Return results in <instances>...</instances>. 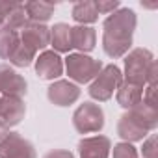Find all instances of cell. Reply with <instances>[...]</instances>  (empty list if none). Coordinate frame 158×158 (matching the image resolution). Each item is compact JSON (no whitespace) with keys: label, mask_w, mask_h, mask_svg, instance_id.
Here are the masks:
<instances>
[{"label":"cell","mask_w":158,"mask_h":158,"mask_svg":"<svg viewBox=\"0 0 158 158\" xmlns=\"http://www.w3.org/2000/svg\"><path fill=\"white\" fill-rule=\"evenodd\" d=\"M23 6H24V11L28 15V21L30 23H39V24H45L56 10V4L39 2V0H32V2H26Z\"/></svg>","instance_id":"obj_17"},{"label":"cell","mask_w":158,"mask_h":158,"mask_svg":"<svg viewBox=\"0 0 158 158\" xmlns=\"http://www.w3.org/2000/svg\"><path fill=\"white\" fill-rule=\"evenodd\" d=\"M141 156L143 158H158V139H156V134H151L147 139H143Z\"/></svg>","instance_id":"obj_24"},{"label":"cell","mask_w":158,"mask_h":158,"mask_svg":"<svg viewBox=\"0 0 158 158\" xmlns=\"http://www.w3.org/2000/svg\"><path fill=\"white\" fill-rule=\"evenodd\" d=\"M35 74L41 80H56L63 74V60L54 50H43L35 58Z\"/></svg>","instance_id":"obj_10"},{"label":"cell","mask_w":158,"mask_h":158,"mask_svg":"<svg viewBox=\"0 0 158 158\" xmlns=\"http://www.w3.org/2000/svg\"><path fill=\"white\" fill-rule=\"evenodd\" d=\"M73 19L80 24L88 26L99 21V11L95 8V0H80L73 6Z\"/></svg>","instance_id":"obj_18"},{"label":"cell","mask_w":158,"mask_h":158,"mask_svg":"<svg viewBox=\"0 0 158 158\" xmlns=\"http://www.w3.org/2000/svg\"><path fill=\"white\" fill-rule=\"evenodd\" d=\"M15 2H4V0H0V26L6 24V19L10 15V11L13 10Z\"/></svg>","instance_id":"obj_27"},{"label":"cell","mask_w":158,"mask_h":158,"mask_svg":"<svg viewBox=\"0 0 158 158\" xmlns=\"http://www.w3.org/2000/svg\"><path fill=\"white\" fill-rule=\"evenodd\" d=\"M128 112L139 121V125H141L147 132H152V130L158 127V108H152V106H149V104H145V102L141 101L139 104H136V106L130 108Z\"/></svg>","instance_id":"obj_19"},{"label":"cell","mask_w":158,"mask_h":158,"mask_svg":"<svg viewBox=\"0 0 158 158\" xmlns=\"http://www.w3.org/2000/svg\"><path fill=\"white\" fill-rule=\"evenodd\" d=\"M112 156L114 158H138V149L132 145V143H127V141H121V143H115L114 149H112Z\"/></svg>","instance_id":"obj_23"},{"label":"cell","mask_w":158,"mask_h":158,"mask_svg":"<svg viewBox=\"0 0 158 158\" xmlns=\"http://www.w3.org/2000/svg\"><path fill=\"white\" fill-rule=\"evenodd\" d=\"M95 8H97L99 15L101 13L110 15V13L117 11L121 8V4H119V0H95Z\"/></svg>","instance_id":"obj_25"},{"label":"cell","mask_w":158,"mask_h":158,"mask_svg":"<svg viewBox=\"0 0 158 158\" xmlns=\"http://www.w3.org/2000/svg\"><path fill=\"white\" fill-rule=\"evenodd\" d=\"M154 61V56L147 48H132L125 56V73H123V82L141 86L145 88V78L151 63Z\"/></svg>","instance_id":"obj_4"},{"label":"cell","mask_w":158,"mask_h":158,"mask_svg":"<svg viewBox=\"0 0 158 158\" xmlns=\"http://www.w3.org/2000/svg\"><path fill=\"white\" fill-rule=\"evenodd\" d=\"M138 17L130 8H119L110 13L102 23V50L110 58H123L132 48V35Z\"/></svg>","instance_id":"obj_1"},{"label":"cell","mask_w":158,"mask_h":158,"mask_svg":"<svg viewBox=\"0 0 158 158\" xmlns=\"http://www.w3.org/2000/svg\"><path fill=\"white\" fill-rule=\"evenodd\" d=\"M117 134H119V138H121L123 141L134 143V141H143L149 132L139 125V121H138L130 112H127V114H123V115L119 117V121H117Z\"/></svg>","instance_id":"obj_13"},{"label":"cell","mask_w":158,"mask_h":158,"mask_svg":"<svg viewBox=\"0 0 158 158\" xmlns=\"http://www.w3.org/2000/svg\"><path fill=\"white\" fill-rule=\"evenodd\" d=\"M63 69L67 71V74L73 82L88 84V82H93L95 76L101 73L102 63H101V60H95L88 54L74 52L63 60Z\"/></svg>","instance_id":"obj_2"},{"label":"cell","mask_w":158,"mask_h":158,"mask_svg":"<svg viewBox=\"0 0 158 158\" xmlns=\"http://www.w3.org/2000/svg\"><path fill=\"white\" fill-rule=\"evenodd\" d=\"M19 43H21L19 32L11 30L8 26H0V58H2V60H10L13 50L19 47Z\"/></svg>","instance_id":"obj_20"},{"label":"cell","mask_w":158,"mask_h":158,"mask_svg":"<svg viewBox=\"0 0 158 158\" xmlns=\"http://www.w3.org/2000/svg\"><path fill=\"white\" fill-rule=\"evenodd\" d=\"M73 127L78 134H93L104 128V112L95 102H84L73 114Z\"/></svg>","instance_id":"obj_5"},{"label":"cell","mask_w":158,"mask_h":158,"mask_svg":"<svg viewBox=\"0 0 158 158\" xmlns=\"http://www.w3.org/2000/svg\"><path fill=\"white\" fill-rule=\"evenodd\" d=\"M28 91L24 76L19 74L11 65H0V97H19L23 99Z\"/></svg>","instance_id":"obj_7"},{"label":"cell","mask_w":158,"mask_h":158,"mask_svg":"<svg viewBox=\"0 0 158 158\" xmlns=\"http://www.w3.org/2000/svg\"><path fill=\"white\" fill-rule=\"evenodd\" d=\"M0 102H2V97H0Z\"/></svg>","instance_id":"obj_29"},{"label":"cell","mask_w":158,"mask_h":158,"mask_svg":"<svg viewBox=\"0 0 158 158\" xmlns=\"http://www.w3.org/2000/svg\"><path fill=\"white\" fill-rule=\"evenodd\" d=\"M43 158H74V154L71 151H65V149H54V151L47 152Z\"/></svg>","instance_id":"obj_28"},{"label":"cell","mask_w":158,"mask_h":158,"mask_svg":"<svg viewBox=\"0 0 158 158\" xmlns=\"http://www.w3.org/2000/svg\"><path fill=\"white\" fill-rule=\"evenodd\" d=\"M112 141L106 136H91L78 141V154L80 158H110Z\"/></svg>","instance_id":"obj_12"},{"label":"cell","mask_w":158,"mask_h":158,"mask_svg":"<svg viewBox=\"0 0 158 158\" xmlns=\"http://www.w3.org/2000/svg\"><path fill=\"white\" fill-rule=\"evenodd\" d=\"M141 101H143L145 104L152 106V108H158V102H156V84L143 88V99H141Z\"/></svg>","instance_id":"obj_26"},{"label":"cell","mask_w":158,"mask_h":158,"mask_svg":"<svg viewBox=\"0 0 158 158\" xmlns=\"http://www.w3.org/2000/svg\"><path fill=\"white\" fill-rule=\"evenodd\" d=\"M115 99H117V104L121 108L130 110V108H134L136 104L141 102V99H143V88L123 82L117 88V91H115Z\"/></svg>","instance_id":"obj_15"},{"label":"cell","mask_w":158,"mask_h":158,"mask_svg":"<svg viewBox=\"0 0 158 158\" xmlns=\"http://www.w3.org/2000/svg\"><path fill=\"white\" fill-rule=\"evenodd\" d=\"M26 114V104L23 99L19 97H2L0 102V127L4 128H11L17 127Z\"/></svg>","instance_id":"obj_11"},{"label":"cell","mask_w":158,"mask_h":158,"mask_svg":"<svg viewBox=\"0 0 158 158\" xmlns=\"http://www.w3.org/2000/svg\"><path fill=\"white\" fill-rule=\"evenodd\" d=\"M0 158H35V149L19 132L6 130L0 136Z\"/></svg>","instance_id":"obj_6"},{"label":"cell","mask_w":158,"mask_h":158,"mask_svg":"<svg viewBox=\"0 0 158 158\" xmlns=\"http://www.w3.org/2000/svg\"><path fill=\"white\" fill-rule=\"evenodd\" d=\"M35 61V52H32L30 48H26L24 45L19 43V47L13 50V54L10 56V63L15 67H28Z\"/></svg>","instance_id":"obj_22"},{"label":"cell","mask_w":158,"mask_h":158,"mask_svg":"<svg viewBox=\"0 0 158 158\" xmlns=\"http://www.w3.org/2000/svg\"><path fill=\"white\" fill-rule=\"evenodd\" d=\"M50 45L54 47V52H71L73 45H71V26L65 23H56L50 28Z\"/></svg>","instance_id":"obj_16"},{"label":"cell","mask_w":158,"mask_h":158,"mask_svg":"<svg viewBox=\"0 0 158 158\" xmlns=\"http://www.w3.org/2000/svg\"><path fill=\"white\" fill-rule=\"evenodd\" d=\"M21 45H24L26 48H30L32 52H43L48 45H50V28L47 24H39V23H28L21 34Z\"/></svg>","instance_id":"obj_8"},{"label":"cell","mask_w":158,"mask_h":158,"mask_svg":"<svg viewBox=\"0 0 158 158\" xmlns=\"http://www.w3.org/2000/svg\"><path fill=\"white\" fill-rule=\"evenodd\" d=\"M71 45L80 54H88L97 45V32L91 26H71Z\"/></svg>","instance_id":"obj_14"},{"label":"cell","mask_w":158,"mask_h":158,"mask_svg":"<svg viewBox=\"0 0 158 158\" xmlns=\"http://www.w3.org/2000/svg\"><path fill=\"white\" fill-rule=\"evenodd\" d=\"M28 23H30V21H28L26 11H24V6L15 2V6H13V10L10 11V15H8V19H6V24H4V26H8V28H11V30L19 32V30H23Z\"/></svg>","instance_id":"obj_21"},{"label":"cell","mask_w":158,"mask_h":158,"mask_svg":"<svg viewBox=\"0 0 158 158\" xmlns=\"http://www.w3.org/2000/svg\"><path fill=\"white\" fill-rule=\"evenodd\" d=\"M80 88H78L74 82L69 80H56L48 86L47 89V97L52 104L56 106H71L74 104L78 99H80Z\"/></svg>","instance_id":"obj_9"},{"label":"cell","mask_w":158,"mask_h":158,"mask_svg":"<svg viewBox=\"0 0 158 158\" xmlns=\"http://www.w3.org/2000/svg\"><path fill=\"white\" fill-rule=\"evenodd\" d=\"M121 84H123V71L117 65L110 63V65L102 67L101 73L95 76V80L89 84L88 93L91 99H95L99 102H106L114 97V93L117 91V88Z\"/></svg>","instance_id":"obj_3"}]
</instances>
